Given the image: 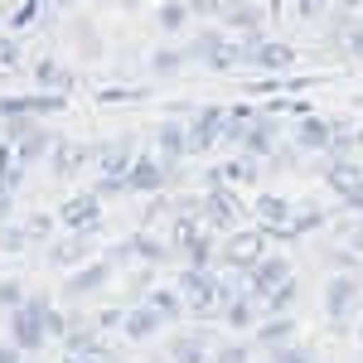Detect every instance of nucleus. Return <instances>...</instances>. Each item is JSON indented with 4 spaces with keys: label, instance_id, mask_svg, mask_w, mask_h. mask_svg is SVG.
Wrapping results in <instances>:
<instances>
[{
    "label": "nucleus",
    "instance_id": "4",
    "mask_svg": "<svg viewBox=\"0 0 363 363\" xmlns=\"http://www.w3.org/2000/svg\"><path fill=\"white\" fill-rule=\"evenodd\" d=\"M363 301V281L359 272H335V277L325 281V315L335 320V325H344L349 320V310Z\"/></svg>",
    "mask_w": 363,
    "mask_h": 363
},
{
    "label": "nucleus",
    "instance_id": "42",
    "mask_svg": "<svg viewBox=\"0 0 363 363\" xmlns=\"http://www.w3.org/2000/svg\"><path fill=\"white\" fill-rule=\"evenodd\" d=\"M349 54H363V20H349V39H344Z\"/></svg>",
    "mask_w": 363,
    "mask_h": 363
},
{
    "label": "nucleus",
    "instance_id": "33",
    "mask_svg": "<svg viewBox=\"0 0 363 363\" xmlns=\"http://www.w3.org/2000/svg\"><path fill=\"white\" fill-rule=\"evenodd\" d=\"M272 363H315V349L291 339V344H277V349H272Z\"/></svg>",
    "mask_w": 363,
    "mask_h": 363
},
{
    "label": "nucleus",
    "instance_id": "5",
    "mask_svg": "<svg viewBox=\"0 0 363 363\" xmlns=\"http://www.w3.org/2000/svg\"><path fill=\"white\" fill-rule=\"evenodd\" d=\"M223 126H228V107H199L189 116V145H194V155H208L213 145H223Z\"/></svg>",
    "mask_w": 363,
    "mask_h": 363
},
{
    "label": "nucleus",
    "instance_id": "40",
    "mask_svg": "<svg viewBox=\"0 0 363 363\" xmlns=\"http://www.w3.org/2000/svg\"><path fill=\"white\" fill-rule=\"evenodd\" d=\"M325 10H330V0H296V20H320V15H325Z\"/></svg>",
    "mask_w": 363,
    "mask_h": 363
},
{
    "label": "nucleus",
    "instance_id": "20",
    "mask_svg": "<svg viewBox=\"0 0 363 363\" xmlns=\"http://www.w3.org/2000/svg\"><path fill=\"white\" fill-rule=\"evenodd\" d=\"M238 150H242V155H257V160L277 150V121H272V112H262L257 121H252V126H247V136H242V145H238Z\"/></svg>",
    "mask_w": 363,
    "mask_h": 363
},
{
    "label": "nucleus",
    "instance_id": "16",
    "mask_svg": "<svg viewBox=\"0 0 363 363\" xmlns=\"http://www.w3.org/2000/svg\"><path fill=\"white\" fill-rule=\"evenodd\" d=\"M325 179H330V189H335V194L349 203L354 194H363V160H354V155L330 160V174H325Z\"/></svg>",
    "mask_w": 363,
    "mask_h": 363
},
{
    "label": "nucleus",
    "instance_id": "44",
    "mask_svg": "<svg viewBox=\"0 0 363 363\" xmlns=\"http://www.w3.org/2000/svg\"><path fill=\"white\" fill-rule=\"evenodd\" d=\"M339 10H344V15H359V10H363V0H339Z\"/></svg>",
    "mask_w": 363,
    "mask_h": 363
},
{
    "label": "nucleus",
    "instance_id": "18",
    "mask_svg": "<svg viewBox=\"0 0 363 363\" xmlns=\"http://www.w3.org/2000/svg\"><path fill=\"white\" fill-rule=\"evenodd\" d=\"M335 126L339 121H320V116H301V121H296V150H330V140H335Z\"/></svg>",
    "mask_w": 363,
    "mask_h": 363
},
{
    "label": "nucleus",
    "instance_id": "21",
    "mask_svg": "<svg viewBox=\"0 0 363 363\" xmlns=\"http://www.w3.org/2000/svg\"><path fill=\"white\" fill-rule=\"evenodd\" d=\"M140 301H150V306L160 310V320H165V325H174L179 315H189V301H184V291H179V286H150Z\"/></svg>",
    "mask_w": 363,
    "mask_h": 363
},
{
    "label": "nucleus",
    "instance_id": "13",
    "mask_svg": "<svg viewBox=\"0 0 363 363\" xmlns=\"http://www.w3.org/2000/svg\"><path fill=\"white\" fill-rule=\"evenodd\" d=\"M92 155H97V145H78V140H54V150H49V169H54L58 179H73L83 165H92Z\"/></svg>",
    "mask_w": 363,
    "mask_h": 363
},
{
    "label": "nucleus",
    "instance_id": "31",
    "mask_svg": "<svg viewBox=\"0 0 363 363\" xmlns=\"http://www.w3.org/2000/svg\"><path fill=\"white\" fill-rule=\"evenodd\" d=\"M25 233H29V247H39V242H54V233H63V223H58L54 213H29Z\"/></svg>",
    "mask_w": 363,
    "mask_h": 363
},
{
    "label": "nucleus",
    "instance_id": "41",
    "mask_svg": "<svg viewBox=\"0 0 363 363\" xmlns=\"http://www.w3.org/2000/svg\"><path fill=\"white\" fill-rule=\"evenodd\" d=\"M121 325H126V310L121 306H107L102 315H97V330H121Z\"/></svg>",
    "mask_w": 363,
    "mask_h": 363
},
{
    "label": "nucleus",
    "instance_id": "6",
    "mask_svg": "<svg viewBox=\"0 0 363 363\" xmlns=\"http://www.w3.org/2000/svg\"><path fill=\"white\" fill-rule=\"evenodd\" d=\"M267 315V306H262V296L252 291V286H242V291H233L228 296V306H223V320L228 330H238V335H247V330H257V320Z\"/></svg>",
    "mask_w": 363,
    "mask_h": 363
},
{
    "label": "nucleus",
    "instance_id": "23",
    "mask_svg": "<svg viewBox=\"0 0 363 363\" xmlns=\"http://www.w3.org/2000/svg\"><path fill=\"white\" fill-rule=\"evenodd\" d=\"M20 179H25V160H20L15 140L0 136V189H5V194H15V189H20Z\"/></svg>",
    "mask_w": 363,
    "mask_h": 363
},
{
    "label": "nucleus",
    "instance_id": "12",
    "mask_svg": "<svg viewBox=\"0 0 363 363\" xmlns=\"http://www.w3.org/2000/svg\"><path fill=\"white\" fill-rule=\"evenodd\" d=\"M281 281H291V257H281V252H267V257H257L247 267V286L257 296H267V291H277Z\"/></svg>",
    "mask_w": 363,
    "mask_h": 363
},
{
    "label": "nucleus",
    "instance_id": "37",
    "mask_svg": "<svg viewBox=\"0 0 363 363\" xmlns=\"http://www.w3.org/2000/svg\"><path fill=\"white\" fill-rule=\"evenodd\" d=\"M320 223H325V213L315 203H306L301 213H291V233H310V228H320Z\"/></svg>",
    "mask_w": 363,
    "mask_h": 363
},
{
    "label": "nucleus",
    "instance_id": "39",
    "mask_svg": "<svg viewBox=\"0 0 363 363\" xmlns=\"http://www.w3.org/2000/svg\"><path fill=\"white\" fill-rule=\"evenodd\" d=\"M44 320H49V335H54V339H63L68 330H73V320H68V315H63L54 301H49V310H44Z\"/></svg>",
    "mask_w": 363,
    "mask_h": 363
},
{
    "label": "nucleus",
    "instance_id": "17",
    "mask_svg": "<svg viewBox=\"0 0 363 363\" xmlns=\"http://www.w3.org/2000/svg\"><path fill=\"white\" fill-rule=\"evenodd\" d=\"M252 218L272 233H291V199L281 194H257L252 199Z\"/></svg>",
    "mask_w": 363,
    "mask_h": 363
},
{
    "label": "nucleus",
    "instance_id": "27",
    "mask_svg": "<svg viewBox=\"0 0 363 363\" xmlns=\"http://www.w3.org/2000/svg\"><path fill=\"white\" fill-rule=\"evenodd\" d=\"M169 359H174V363H213V354H208L203 335H174V344H169Z\"/></svg>",
    "mask_w": 363,
    "mask_h": 363
},
{
    "label": "nucleus",
    "instance_id": "29",
    "mask_svg": "<svg viewBox=\"0 0 363 363\" xmlns=\"http://www.w3.org/2000/svg\"><path fill=\"white\" fill-rule=\"evenodd\" d=\"M218 179H233V184H257V155H238V160H228V165H218L213 169Z\"/></svg>",
    "mask_w": 363,
    "mask_h": 363
},
{
    "label": "nucleus",
    "instance_id": "24",
    "mask_svg": "<svg viewBox=\"0 0 363 363\" xmlns=\"http://www.w3.org/2000/svg\"><path fill=\"white\" fill-rule=\"evenodd\" d=\"M15 150H20V160H25V165H39V160H49V150H54V136H49L44 126H29L25 136L15 140Z\"/></svg>",
    "mask_w": 363,
    "mask_h": 363
},
{
    "label": "nucleus",
    "instance_id": "45",
    "mask_svg": "<svg viewBox=\"0 0 363 363\" xmlns=\"http://www.w3.org/2000/svg\"><path fill=\"white\" fill-rule=\"evenodd\" d=\"M44 5H58V10H68V5H73V0H44Z\"/></svg>",
    "mask_w": 363,
    "mask_h": 363
},
{
    "label": "nucleus",
    "instance_id": "9",
    "mask_svg": "<svg viewBox=\"0 0 363 363\" xmlns=\"http://www.w3.org/2000/svg\"><path fill=\"white\" fill-rule=\"evenodd\" d=\"M155 150H160V160H165L169 169L179 165L184 155H194V145H189V121H179V116L160 121V126H155Z\"/></svg>",
    "mask_w": 363,
    "mask_h": 363
},
{
    "label": "nucleus",
    "instance_id": "46",
    "mask_svg": "<svg viewBox=\"0 0 363 363\" xmlns=\"http://www.w3.org/2000/svg\"><path fill=\"white\" fill-rule=\"evenodd\" d=\"M354 136H359V150H363V126H359V131H354Z\"/></svg>",
    "mask_w": 363,
    "mask_h": 363
},
{
    "label": "nucleus",
    "instance_id": "1",
    "mask_svg": "<svg viewBox=\"0 0 363 363\" xmlns=\"http://www.w3.org/2000/svg\"><path fill=\"white\" fill-rule=\"evenodd\" d=\"M184 49H189V58L203 63L208 73H233V68L247 63V44H242V34H228V29H199Z\"/></svg>",
    "mask_w": 363,
    "mask_h": 363
},
{
    "label": "nucleus",
    "instance_id": "11",
    "mask_svg": "<svg viewBox=\"0 0 363 363\" xmlns=\"http://www.w3.org/2000/svg\"><path fill=\"white\" fill-rule=\"evenodd\" d=\"M107 281H112V262H92V257H87L83 267H73V272H68L63 296H68V301H83V296H92V291H102Z\"/></svg>",
    "mask_w": 363,
    "mask_h": 363
},
{
    "label": "nucleus",
    "instance_id": "35",
    "mask_svg": "<svg viewBox=\"0 0 363 363\" xmlns=\"http://www.w3.org/2000/svg\"><path fill=\"white\" fill-rule=\"evenodd\" d=\"M25 301H29V291H25V286H20L15 277H5V281H0V310H20Z\"/></svg>",
    "mask_w": 363,
    "mask_h": 363
},
{
    "label": "nucleus",
    "instance_id": "25",
    "mask_svg": "<svg viewBox=\"0 0 363 363\" xmlns=\"http://www.w3.org/2000/svg\"><path fill=\"white\" fill-rule=\"evenodd\" d=\"M189 20H194L189 0H165V5L155 10V25H160V34H184V29H189Z\"/></svg>",
    "mask_w": 363,
    "mask_h": 363
},
{
    "label": "nucleus",
    "instance_id": "28",
    "mask_svg": "<svg viewBox=\"0 0 363 363\" xmlns=\"http://www.w3.org/2000/svg\"><path fill=\"white\" fill-rule=\"evenodd\" d=\"M184 63H189V49H179V44H160V49L150 54V73H155V78H174Z\"/></svg>",
    "mask_w": 363,
    "mask_h": 363
},
{
    "label": "nucleus",
    "instance_id": "3",
    "mask_svg": "<svg viewBox=\"0 0 363 363\" xmlns=\"http://www.w3.org/2000/svg\"><path fill=\"white\" fill-rule=\"evenodd\" d=\"M267 233H272V228H233V233L223 238L218 262L233 267V272H247L257 257H267Z\"/></svg>",
    "mask_w": 363,
    "mask_h": 363
},
{
    "label": "nucleus",
    "instance_id": "26",
    "mask_svg": "<svg viewBox=\"0 0 363 363\" xmlns=\"http://www.w3.org/2000/svg\"><path fill=\"white\" fill-rule=\"evenodd\" d=\"M58 344H63V354H107V349H102V330H87V325H73ZM107 359H112V354H107Z\"/></svg>",
    "mask_w": 363,
    "mask_h": 363
},
{
    "label": "nucleus",
    "instance_id": "10",
    "mask_svg": "<svg viewBox=\"0 0 363 363\" xmlns=\"http://www.w3.org/2000/svg\"><path fill=\"white\" fill-rule=\"evenodd\" d=\"M140 150H131V140L116 136V140H102L97 145V155H92V165H97V179H126V169L136 160Z\"/></svg>",
    "mask_w": 363,
    "mask_h": 363
},
{
    "label": "nucleus",
    "instance_id": "36",
    "mask_svg": "<svg viewBox=\"0 0 363 363\" xmlns=\"http://www.w3.org/2000/svg\"><path fill=\"white\" fill-rule=\"evenodd\" d=\"M213 363H252V344H218Z\"/></svg>",
    "mask_w": 363,
    "mask_h": 363
},
{
    "label": "nucleus",
    "instance_id": "19",
    "mask_svg": "<svg viewBox=\"0 0 363 363\" xmlns=\"http://www.w3.org/2000/svg\"><path fill=\"white\" fill-rule=\"evenodd\" d=\"M291 339H296V315H262L257 330H252V344H262V349H277Z\"/></svg>",
    "mask_w": 363,
    "mask_h": 363
},
{
    "label": "nucleus",
    "instance_id": "22",
    "mask_svg": "<svg viewBox=\"0 0 363 363\" xmlns=\"http://www.w3.org/2000/svg\"><path fill=\"white\" fill-rule=\"evenodd\" d=\"M29 78H34V87H44V92H68V87H73V73H68L58 58H39Z\"/></svg>",
    "mask_w": 363,
    "mask_h": 363
},
{
    "label": "nucleus",
    "instance_id": "43",
    "mask_svg": "<svg viewBox=\"0 0 363 363\" xmlns=\"http://www.w3.org/2000/svg\"><path fill=\"white\" fill-rule=\"evenodd\" d=\"M20 354H25V349H20V344H15L10 335L0 339V363H20Z\"/></svg>",
    "mask_w": 363,
    "mask_h": 363
},
{
    "label": "nucleus",
    "instance_id": "8",
    "mask_svg": "<svg viewBox=\"0 0 363 363\" xmlns=\"http://www.w3.org/2000/svg\"><path fill=\"white\" fill-rule=\"evenodd\" d=\"M87 257H92V228H63L58 233V242H49V262L54 267H83Z\"/></svg>",
    "mask_w": 363,
    "mask_h": 363
},
{
    "label": "nucleus",
    "instance_id": "32",
    "mask_svg": "<svg viewBox=\"0 0 363 363\" xmlns=\"http://www.w3.org/2000/svg\"><path fill=\"white\" fill-rule=\"evenodd\" d=\"M20 63H25V44H20V34H0V78L20 73Z\"/></svg>",
    "mask_w": 363,
    "mask_h": 363
},
{
    "label": "nucleus",
    "instance_id": "15",
    "mask_svg": "<svg viewBox=\"0 0 363 363\" xmlns=\"http://www.w3.org/2000/svg\"><path fill=\"white\" fill-rule=\"evenodd\" d=\"M165 330V320H160V310L150 306V301H140V306L126 310V325H121V335L131 339V344H145V339H155Z\"/></svg>",
    "mask_w": 363,
    "mask_h": 363
},
{
    "label": "nucleus",
    "instance_id": "47",
    "mask_svg": "<svg viewBox=\"0 0 363 363\" xmlns=\"http://www.w3.org/2000/svg\"><path fill=\"white\" fill-rule=\"evenodd\" d=\"M359 339H363V330H359Z\"/></svg>",
    "mask_w": 363,
    "mask_h": 363
},
{
    "label": "nucleus",
    "instance_id": "7",
    "mask_svg": "<svg viewBox=\"0 0 363 363\" xmlns=\"http://www.w3.org/2000/svg\"><path fill=\"white\" fill-rule=\"evenodd\" d=\"M165 179H169V165L160 155H150V150H140L136 160H131V169H126V189L131 194H160Z\"/></svg>",
    "mask_w": 363,
    "mask_h": 363
},
{
    "label": "nucleus",
    "instance_id": "2",
    "mask_svg": "<svg viewBox=\"0 0 363 363\" xmlns=\"http://www.w3.org/2000/svg\"><path fill=\"white\" fill-rule=\"evenodd\" d=\"M44 310H49V296H29L20 310H10V339H15L25 354H39V349L54 339V335H49Z\"/></svg>",
    "mask_w": 363,
    "mask_h": 363
},
{
    "label": "nucleus",
    "instance_id": "30",
    "mask_svg": "<svg viewBox=\"0 0 363 363\" xmlns=\"http://www.w3.org/2000/svg\"><path fill=\"white\" fill-rule=\"evenodd\" d=\"M296 296H301V286H296V277H291V281H281L277 291H267V296H262V306H267V315H291Z\"/></svg>",
    "mask_w": 363,
    "mask_h": 363
},
{
    "label": "nucleus",
    "instance_id": "38",
    "mask_svg": "<svg viewBox=\"0 0 363 363\" xmlns=\"http://www.w3.org/2000/svg\"><path fill=\"white\" fill-rule=\"evenodd\" d=\"M189 10H194V20H223L228 0H189Z\"/></svg>",
    "mask_w": 363,
    "mask_h": 363
},
{
    "label": "nucleus",
    "instance_id": "34",
    "mask_svg": "<svg viewBox=\"0 0 363 363\" xmlns=\"http://www.w3.org/2000/svg\"><path fill=\"white\" fill-rule=\"evenodd\" d=\"M29 247V233H25V223H0V252H25Z\"/></svg>",
    "mask_w": 363,
    "mask_h": 363
},
{
    "label": "nucleus",
    "instance_id": "14",
    "mask_svg": "<svg viewBox=\"0 0 363 363\" xmlns=\"http://www.w3.org/2000/svg\"><path fill=\"white\" fill-rule=\"evenodd\" d=\"M97 213H102V194L97 189H83V194H73L58 208V223L63 228H97Z\"/></svg>",
    "mask_w": 363,
    "mask_h": 363
}]
</instances>
